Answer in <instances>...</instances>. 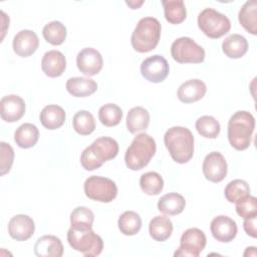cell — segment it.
<instances>
[{
  "instance_id": "cell-26",
  "label": "cell",
  "mask_w": 257,
  "mask_h": 257,
  "mask_svg": "<svg viewBox=\"0 0 257 257\" xmlns=\"http://www.w3.org/2000/svg\"><path fill=\"white\" fill-rule=\"evenodd\" d=\"M149 232L154 240L164 242L172 235L173 223L169 217L156 216L150 222Z\"/></svg>"
},
{
  "instance_id": "cell-2",
  "label": "cell",
  "mask_w": 257,
  "mask_h": 257,
  "mask_svg": "<svg viewBox=\"0 0 257 257\" xmlns=\"http://www.w3.org/2000/svg\"><path fill=\"white\" fill-rule=\"evenodd\" d=\"M117 153V142L109 137H101L83 150L80 163L86 171H93L100 168L103 163L114 159Z\"/></svg>"
},
{
  "instance_id": "cell-1",
  "label": "cell",
  "mask_w": 257,
  "mask_h": 257,
  "mask_svg": "<svg viewBox=\"0 0 257 257\" xmlns=\"http://www.w3.org/2000/svg\"><path fill=\"white\" fill-rule=\"evenodd\" d=\"M164 143L172 159L178 164L188 163L194 155V136L184 126H172L165 136Z\"/></svg>"
},
{
  "instance_id": "cell-33",
  "label": "cell",
  "mask_w": 257,
  "mask_h": 257,
  "mask_svg": "<svg viewBox=\"0 0 257 257\" xmlns=\"http://www.w3.org/2000/svg\"><path fill=\"white\" fill-rule=\"evenodd\" d=\"M44 39L52 45H60L66 38V27L60 21H51L42 29Z\"/></svg>"
},
{
  "instance_id": "cell-31",
  "label": "cell",
  "mask_w": 257,
  "mask_h": 257,
  "mask_svg": "<svg viewBox=\"0 0 257 257\" xmlns=\"http://www.w3.org/2000/svg\"><path fill=\"white\" fill-rule=\"evenodd\" d=\"M93 221L94 215L92 211L86 207H76L70 214V227L77 230L92 229Z\"/></svg>"
},
{
  "instance_id": "cell-25",
  "label": "cell",
  "mask_w": 257,
  "mask_h": 257,
  "mask_svg": "<svg viewBox=\"0 0 257 257\" xmlns=\"http://www.w3.org/2000/svg\"><path fill=\"white\" fill-rule=\"evenodd\" d=\"M186 206L185 198L175 192L162 196L158 202V209L160 212L174 216L182 213Z\"/></svg>"
},
{
  "instance_id": "cell-19",
  "label": "cell",
  "mask_w": 257,
  "mask_h": 257,
  "mask_svg": "<svg viewBox=\"0 0 257 257\" xmlns=\"http://www.w3.org/2000/svg\"><path fill=\"white\" fill-rule=\"evenodd\" d=\"M34 253L38 257H61L63 245L58 237L44 235L37 239L34 245Z\"/></svg>"
},
{
  "instance_id": "cell-28",
  "label": "cell",
  "mask_w": 257,
  "mask_h": 257,
  "mask_svg": "<svg viewBox=\"0 0 257 257\" xmlns=\"http://www.w3.org/2000/svg\"><path fill=\"white\" fill-rule=\"evenodd\" d=\"M238 19L240 24L249 33L257 34V2L255 0L247 1L241 7Z\"/></svg>"
},
{
  "instance_id": "cell-37",
  "label": "cell",
  "mask_w": 257,
  "mask_h": 257,
  "mask_svg": "<svg viewBox=\"0 0 257 257\" xmlns=\"http://www.w3.org/2000/svg\"><path fill=\"white\" fill-rule=\"evenodd\" d=\"M224 195L228 202L236 203L238 200L250 195V188L244 180L236 179L227 184Z\"/></svg>"
},
{
  "instance_id": "cell-16",
  "label": "cell",
  "mask_w": 257,
  "mask_h": 257,
  "mask_svg": "<svg viewBox=\"0 0 257 257\" xmlns=\"http://www.w3.org/2000/svg\"><path fill=\"white\" fill-rule=\"evenodd\" d=\"M25 113V102L16 94L3 96L0 101V114L6 122L19 120Z\"/></svg>"
},
{
  "instance_id": "cell-5",
  "label": "cell",
  "mask_w": 257,
  "mask_h": 257,
  "mask_svg": "<svg viewBox=\"0 0 257 257\" xmlns=\"http://www.w3.org/2000/svg\"><path fill=\"white\" fill-rule=\"evenodd\" d=\"M156 142L148 134L138 135L127 148L124 155L126 167L132 171L144 169L156 154Z\"/></svg>"
},
{
  "instance_id": "cell-17",
  "label": "cell",
  "mask_w": 257,
  "mask_h": 257,
  "mask_svg": "<svg viewBox=\"0 0 257 257\" xmlns=\"http://www.w3.org/2000/svg\"><path fill=\"white\" fill-rule=\"evenodd\" d=\"M12 46L14 52L18 56L28 57L37 50L39 46V39L34 31L24 29L14 36Z\"/></svg>"
},
{
  "instance_id": "cell-29",
  "label": "cell",
  "mask_w": 257,
  "mask_h": 257,
  "mask_svg": "<svg viewBox=\"0 0 257 257\" xmlns=\"http://www.w3.org/2000/svg\"><path fill=\"white\" fill-rule=\"evenodd\" d=\"M165 18L171 24H180L187 17V11L182 0H163Z\"/></svg>"
},
{
  "instance_id": "cell-6",
  "label": "cell",
  "mask_w": 257,
  "mask_h": 257,
  "mask_svg": "<svg viewBox=\"0 0 257 257\" xmlns=\"http://www.w3.org/2000/svg\"><path fill=\"white\" fill-rule=\"evenodd\" d=\"M67 241L72 249L86 257L97 256L103 249L101 237L94 233L92 229L77 230L70 227L67 231Z\"/></svg>"
},
{
  "instance_id": "cell-34",
  "label": "cell",
  "mask_w": 257,
  "mask_h": 257,
  "mask_svg": "<svg viewBox=\"0 0 257 257\" xmlns=\"http://www.w3.org/2000/svg\"><path fill=\"white\" fill-rule=\"evenodd\" d=\"M72 124L74 131L81 136L90 135L95 128L94 117L87 110L77 111L73 116Z\"/></svg>"
},
{
  "instance_id": "cell-30",
  "label": "cell",
  "mask_w": 257,
  "mask_h": 257,
  "mask_svg": "<svg viewBox=\"0 0 257 257\" xmlns=\"http://www.w3.org/2000/svg\"><path fill=\"white\" fill-rule=\"evenodd\" d=\"M119 231L126 236H133L140 232L142 228V219L140 215L134 211L123 212L117 221Z\"/></svg>"
},
{
  "instance_id": "cell-20",
  "label": "cell",
  "mask_w": 257,
  "mask_h": 257,
  "mask_svg": "<svg viewBox=\"0 0 257 257\" xmlns=\"http://www.w3.org/2000/svg\"><path fill=\"white\" fill-rule=\"evenodd\" d=\"M207 86L201 79H189L182 83L178 89V98L185 103H191L204 97Z\"/></svg>"
},
{
  "instance_id": "cell-3",
  "label": "cell",
  "mask_w": 257,
  "mask_h": 257,
  "mask_svg": "<svg viewBox=\"0 0 257 257\" xmlns=\"http://www.w3.org/2000/svg\"><path fill=\"white\" fill-rule=\"evenodd\" d=\"M255 128V118L249 111H236L228 121V140L237 151L249 148Z\"/></svg>"
},
{
  "instance_id": "cell-18",
  "label": "cell",
  "mask_w": 257,
  "mask_h": 257,
  "mask_svg": "<svg viewBox=\"0 0 257 257\" xmlns=\"http://www.w3.org/2000/svg\"><path fill=\"white\" fill-rule=\"evenodd\" d=\"M66 68V59L58 50L47 51L41 60V69L49 77L60 76Z\"/></svg>"
},
{
  "instance_id": "cell-8",
  "label": "cell",
  "mask_w": 257,
  "mask_h": 257,
  "mask_svg": "<svg viewBox=\"0 0 257 257\" xmlns=\"http://www.w3.org/2000/svg\"><path fill=\"white\" fill-rule=\"evenodd\" d=\"M84 193L87 198L93 201L109 203L115 199L117 187L115 183L108 178L91 176L84 182Z\"/></svg>"
},
{
  "instance_id": "cell-21",
  "label": "cell",
  "mask_w": 257,
  "mask_h": 257,
  "mask_svg": "<svg viewBox=\"0 0 257 257\" xmlns=\"http://www.w3.org/2000/svg\"><path fill=\"white\" fill-rule=\"evenodd\" d=\"M66 90L74 97H85L93 94L97 89V83L88 77H71L66 81Z\"/></svg>"
},
{
  "instance_id": "cell-12",
  "label": "cell",
  "mask_w": 257,
  "mask_h": 257,
  "mask_svg": "<svg viewBox=\"0 0 257 257\" xmlns=\"http://www.w3.org/2000/svg\"><path fill=\"white\" fill-rule=\"evenodd\" d=\"M227 162L224 156L219 152L208 154L203 162L202 170L205 178L213 183L223 181L227 175Z\"/></svg>"
},
{
  "instance_id": "cell-38",
  "label": "cell",
  "mask_w": 257,
  "mask_h": 257,
  "mask_svg": "<svg viewBox=\"0 0 257 257\" xmlns=\"http://www.w3.org/2000/svg\"><path fill=\"white\" fill-rule=\"evenodd\" d=\"M236 212L243 219L257 217V199L253 196H246L236 202Z\"/></svg>"
},
{
  "instance_id": "cell-39",
  "label": "cell",
  "mask_w": 257,
  "mask_h": 257,
  "mask_svg": "<svg viewBox=\"0 0 257 257\" xmlns=\"http://www.w3.org/2000/svg\"><path fill=\"white\" fill-rule=\"evenodd\" d=\"M1 148V175L7 174L13 164L14 160V151L12 147L9 144H6L4 142L0 143Z\"/></svg>"
},
{
  "instance_id": "cell-40",
  "label": "cell",
  "mask_w": 257,
  "mask_h": 257,
  "mask_svg": "<svg viewBox=\"0 0 257 257\" xmlns=\"http://www.w3.org/2000/svg\"><path fill=\"white\" fill-rule=\"evenodd\" d=\"M243 226H244L245 232H246L249 236H251V237H253V238H256V236H257V231H256V217L249 218V219H244Z\"/></svg>"
},
{
  "instance_id": "cell-36",
  "label": "cell",
  "mask_w": 257,
  "mask_h": 257,
  "mask_svg": "<svg viewBox=\"0 0 257 257\" xmlns=\"http://www.w3.org/2000/svg\"><path fill=\"white\" fill-rule=\"evenodd\" d=\"M196 130L204 138L215 139L218 137L221 126L219 121L211 115H203L196 121Z\"/></svg>"
},
{
  "instance_id": "cell-41",
  "label": "cell",
  "mask_w": 257,
  "mask_h": 257,
  "mask_svg": "<svg viewBox=\"0 0 257 257\" xmlns=\"http://www.w3.org/2000/svg\"><path fill=\"white\" fill-rule=\"evenodd\" d=\"M132 9H138L140 6H142L144 4V1H126L125 2Z\"/></svg>"
},
{
  "instance_id": "cell-13",
  "label": "cell",
  "mask_w": 257,
  "mask_h": 257,
  "mask_svg": "<svg viewBox=\"0 0 257 257\" xmlns=\"http://www.w3.org/2000/svg\"><path fill=\"white\" fill-rule=\"evenodd\" d=\"M76 65L84 75L93 76L101 70L103 59L99 51L92 47H86L78 52L76 56Z\"/></svg>"
},
{
  "instance_id": "cell-24",
  "label": "cell",
  "mask_w": 257,
  "mask_h": 257,
  "mask_svg": "<svg viewBox=\"0 0 257 257\" xmlns=\"http://www.w3.org/2000/svg\"><path fill=\"white\" fill-rule=\"evenodd\" d=\"M150 123V113L143 106L131 108L126 115V127L130 133L137 134L148 128Z\"/></svg>"
},
{
  "instance_id": "cell-4",
  "label": "cell",
  "mask_w": 257,
  "mask_h": 257,
  "mask_svg": "<svg viewBox=\"0 0 257 257\" xmlns=\"http://www.w3.org/2000/svg\"><path fill=\"white\" fill-rule=\"evenodd\" d=\"M162 26L155 17L142 18L131 37L133 48L141 53L150 52L155 49L161 38Z\"/></svg>"
},
{
  "instance_id": "cell-15",
  "label": "cell",
  "mask_w": 257,
  "mask_h": 257,
  "mask_svg": "<svg viewBox=\"0 0 257 257\" xmlns=\"http://www.w3.org/2000/svg\"><path fill=\"white\" fill-rule=\"evenodd\" d=\"M34 221L24 214L15 215L8 223V233L10 237L16 241L28 240L34 234Z\"/></svg>"
},
{
  "instance_id": "cell-11",
  "label": "cell",
  "mask_w": 257,
  "mask_h": 257,
  "mask_svg": "<svg viewBox=\"0 0 257 257\" xmlns=\"http://www.w3.org/2000/svg\"><path fill=\"white\" fill-rule=\"evenodd\" d=\"M170 71L167 59L159 54L146 58L141 64L142 75L150 82L160 83L164 81Z\"/></svg>"
},
{
  "instance_id": "cell-27",
  "label": "cell",
  "mask_w": 257,
  "mask_h": 257,
  "mask_svg": "<svg viewBox=\"0 0 257 257\" xmlns=\"http://www.w3.org/2000/svg\"><path fill=\"white\" fill-rule=\"evenodd\" d=\"M39 131L36 125L26 122L21 124L14 133V141L19 148L29 149L36 145Z\"/></svg>"
},
{
  "instance_id": "cell-23",
  "label": "cell",
  "mask_w": 257,
  "mask_h": 257,
  "mask_svg": "<svg viewBox=\"0 0 257 257\" xmlns=\"http://www.w3.org/2000/svg\"><path fill=\"white\" fill-rule=\"evenodd\" d=\"M222 50L229 58H241L248 50V41L240 34H231L223 41Z\"/></svg>"
},
{
  "instance_id": "cell-10",
  "label": "cell",
  "mask_w": 257,
  "mask_h": 257,
  "mask_svg": "<svg viewBox=\"0 0 257 257\" xmlns=\"http://www.w3.org/2000/svg\"><path fill=\"white\" fill-rule=\"evenodd\" d=\"M207 243L205 233L198 228L186 230L180 240V247L175 252V256L198 257L204 250Z\"/></svg>"
},
{
  "instance_id": "cell-32",
  "label": "cell",
  "mask_w": 257,
  "mask_h": 257,
  "mask_svg": "<svg viewBox=\"0 0 257 257\" xmlns=\"http://www.w3.org/2000/svg\"><path fill=\"white\" fill-rule=\"evenodd\" d=\"M140 186L142 191L150 196L158 195L164 188V180L157 172H148L141 176Z\"/></svg>"
},
{
  "instance_id": "cell-35",
  "label": "cell",
  "mask_w": 257,
  "mask_h": 257,
  "mask_svg": "<svg viewBox=\"0 0 257 257\" xmlns=\"http://www.w3.org/2000/svg\"><path fill=\"white\" fill-rule=\"evenodd\" d=\"M98 118L105 126L117 125L122 118L121 108L114 103H106L100 106L98 110Z\"/></svg>"
},
{
  "instance_id": "cell-7",
  "label": "cell",
  "mask_w": 257,
  "mask_h": 257,
  "mask_svg": "<svg viewBox=\"0 0 257 257\" xmlns=\"http://www.w3.org/2000/svg\"><path fill=\"white\" fill-rule=\"evenodd\" d=\"M198 26L201 31L212 39H217L230 31L229 18L213 8H205L198 16Z\"/></svg>"
},
{
  "instance_id": "cell-22",
  "label": "cell",
  "mask_w": 257,
  "mask_h": 257,
  "mask_svg": "<svg viewBox=\"0 0 257 257\" xmlns=\"http://www.w3.org/2000/svg\"><path fill=\"white\" fill-rule=\"evenodd\" d=\"M39 117L44 127L47 130H56L64 123L66 114L61 106L56 104H49L43 107Z\"/></svg>"
},
{
  "instance_id": "cell-9",
  "label": "cell",
  "mask_w": 257,
  "mask_h": 257,
  "mask_svg": "<svg viewBox=\"0 0 257 257\" xmlns=\"http://www.w3.org/2000/svg\"><path fill=\"white\" fill-rule=\"evenodd\" d=\"M171 54L179 63H201L205 59V50L190 37H180L171 45Z\"/></svg>"
},
{
  "instance_id": "cell-14",
  "label": "cell",
  "mask_w": 257,
  "mask_h": 257,
  "mask_svg": "<svg viewBox=\"0 0 257 257\" xmlns=\"http://www.w3.org/2000/svg\"><path fill=\"white\" fill-rule=\"evenodd\" d=\"M210 230L217 241L228 243L236 237L238 229L236 222L233 219L228 216L220 215L212 220Z\"/></svg>"
}]
</instances>
